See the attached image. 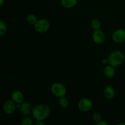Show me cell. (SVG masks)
<instances>
[{"instance_id":"obj_7","label":"cell","mask_w":125,"mask_h":125,"mask_svg":"<svg viewBox=\"0 0 125 125\" xmlns=\"http://www.w3.org/2000/svg\"><path fill=\"white\" fill-rule=\"evenodd\" d=\"M112 39L117 43H122L125 41V31L124 29H117L112 34Z\"/></svg>"},{"instance_id":"obj_10","label":"cell","mask_w":125,"mask_h":125,"mask_svg":"<svg viewBox=\"0 0 125 125\" xmlns=\"http://www.w3.org/2000/svg\"><path fill=\"white\" fill-rule=\"evenodd\" d=\"M12 100L17 104H21L24 102V96L22 94L21 92L19 90H15L12 92Z\"/></svg>"},{"instance_id":"obj_18","label":"cell","mask_w":125,"mask_h":125,"mask_svg":"<svg viewBox=\"0 0 125 125\" xmlns=\"http://www.w3.org/2000/svg\"><path fill=\"white\" fill-rule=\"evenodd\" d=\"M21 124L23 125H32L33 124L32 120L29 117H25L22 120Z\"/></svg>"},{"instance_id":"obj_24","label":"cell","mask_w":125,"mask_h":125,"mask_svg":"<svg viewBox=\"0 0 125 125\" xmlns=\"http://www.w3.org/2000/svg\"><path fill=\"white\" fill-rule=\"evenodd\" d=\"M118 125H125V123H118V124H117Z\"/></svg>"},{"instance_id":"obj_6","label":"cell","mask_w":125,"mask_h":125,"mask_svg":"<svg viewBox=\"0 0 125 125\" xmlns=\"http://www.w3.org/2000/svg\"><path fill=\"white\" fill-rule=\"evenodd\" d=\"M17 106L12 100H7L4 103L2 109L4 112L7 114H12L15 111Z\"/></svg>"},{"instance_id":"obj_14","label":"cell","mask_w":125,"mask_h":125,"mask_svg":"<svg viewBox=\"0 0 125 125\" xmlns=\"http://www.w3.org/2000/svg\"><path fill=\"white\" fill-rule=\"evenodd\" d=\"M59 103L60 106L63 109H67L68 107V105H69L68 99L65 96L60 98Z\"/></svg>"},{"instance_id":"obj_22","label":"cell","mask_w":125,"mask_h":125,"mask_svg":"<svg viewBox=\"0 0 125 125\" xmlns=\"http://www.w3.org/2000/svg\"><path fill=\"white\" fill-rule=\"evenodd\" d=\"M37 125H45V123L43 121H37Z\"/></svg>"},{"instance_id":"obj_16","label":"cell","mask_w":125,"mask_h":125,"mask_svg":"<svg viewBox=\"0 0 125 125\" xmlns=\"http://www.w3.org/2000/svg\"><path fill=\"white\" fill-rule=\"evenodd\" d=\"M27 21L28 23H29L30 24H32L34 25L35 23L37 21V18L36 17V16L34 15V14H29L27 16Z\"/></svg>"},{"instance_id":"obj_13","label":"cell","mask_w":125,"mask_h":125,"mask_svg":"<svg viewBox=\"0 0 125 125\" xmlns=\"http://www.w3.org/2000/svg\"><path fill=\"white\" fill-rule=\"evenodd\" d=\"M78 0H61V4L67 9L72 8L77 4Z\"/></svg>"},{"instance_id":"obj_20","label":"cell","mask_w":125,"mask_h":125,"mask_svg":"<svg viewBox=\"0 0 125 125\" xmlns=\"http://www.w3.org/2000/svg\"><path fill=\"white\" fill-rule=\"evenodd\" d=\"M96 125H108V123L106 122H105V121L104 120H101L100 121H99L98 122H97L96 123Z\"/></svg>"},{"instance_id":"obj_1","label":"cell","mask_w":125,"mask_h":125,"mask_svg":"<svg viewBox=\"0 0 125 125\" xmlns=\"http://www.w3.org/2000/svg\"><path fill=\"white\" fill-rule=\"evenodd\" d=\"M51 109L48 105L42 104L37 105L32 109V114L37 121H43L50 114Z\"/></svg>"},{"instance_id":"obj_23","label":"cell","mask_w":125,"mask_h":125,"mask_svg":"<svg viewBox=\"0 0 125 125\" xmlns=\"http://www.w3.org/2000/svg\"><path fill=\"white\" fill-rule=\"evenodd\" d=\"M1 1V2H0V6H2V4H3L4 2V0H0Z\"/></svg>"},{"instance_id":"obj_15","label":"cell","mask_w":125,"mask_h":125,"mask_svg":"<svg viewBox=\"0 0 125 125\" xmlns=\"http://www.w3.org/2000/svg\"><path fill=\"white\" fill-rule=\"evenodd\" d=\"M90 26H91L92 29L94 30H97V29H100L101 27V22L100 20L98 19H94L92 20L91 23H90Z\"/></svg>"},{"instance_id":"obj_9","label":"cell","mask_w":125,"mask_h":125,"mask_svg":"<svg viewBox=\"0 0 125 125\" xmlns=\"http://www.w3.org/2000/svg\"><path fill=\"white\" fill-rule=\"evenodd\" d=\"M20 112L23 115H29L31 113H32V105L28 102H23L20 104V106L19 107Z\"/></svg>"},{"instance_id":"obj_2","label":"cell","mask_w":125,"mask_h":125,"mask_svg":"<svg viewBox=\"0 0 125 125\" xmlns=\"http://www.w3.org/2000/svg\"><path fill=\"white\" fill-rule=\"evenodd\" d=\"M109 64L112 67H118L123 63L125 60V56L120 51H114L111 52L108 57Z\"/></svg>"},{"instance_id":"obj_8","label":"cell","mask_w":125,"mask_h":125,"mask_svg":"<svg viewBox=\"0 0 125 125\" xmlns=\"http://www.w3.org/2000/svg\"><path fill=\"white\" fill-rule=\"evenodd\" d=\"M92 39L94 42L96 44H101L105 40V34L100 29L94 30L92 34Z\"/></svg>"},{"instance_id":"obj_12","label":"cell","mask_w":125,"mask_h":125,"mask_svg":"<svg viewBox=\"0 0 125 125\" xmlns=\"http://www.w3.org/2000/svg\"><path fill=\"white\" fill-rule=\"evenodd\" d=\"M104 73L105 76L109 79L114 78L115 74V69L114 67H112L111 65H108L105 67L104 70Z\"/></svg>"},{"instance_id":"obj_11","label":"cell","mask_w":125,"mask_h":125,"mask_svg":"<svg viewBox=\"0 0 125 125\" xmlns=\"http://www.w3.org/2000/svg\"><path fill=\"white\" fill-rule=\"evenodd\" d=\"M104 95L106 98L108 100L112 99L115 96L114 89L111 85H107L104 90Z\"/></svg>"},{"instance_id":"obj_3","label":"cell","mask_w":125,"mask_h":125,"mask_svg":"<svg viewBox=\"0 0 125 125\" xmlns=\"http://www.w3.org/2000/svg\"><path fill=\"white\" fill-rule=\"evenodd\" d=\"M51 91L56 97L61 98L64 96L67 93V89L63 84L60 83H55L51 85Z\"/></svg>"},{"instance_id":"obj_4","label":"cell","mask_w":125,"mask_h":125,"mask_svg":"<svg viewBox=\"0 0 125 125\" xmlns=\"http://www.w3.org/2000/svg\"><path fill=\"white\" fill-rule=\"evenodd\" d=\"M50 22L46 19L39 20L34 24V29L37 32L39 33L46 32L50 29Z\"/></svg>"},{"instance_id":"obj_17","label":"cell","mask_w":125,"mask_h":125,"mask_svg":"<svg viewBox=\"0 0 125 125\" xmlns=\"http://www.w3.org/2000/svg\"><path fill=\"white\" fill-rule=\"evenodd\" d=\"M7 27L6 23L2 20L0 21V35L2 36L5 35L7 32Z\"/></svg>"},{"instance_id":"obj_5","label":"cell","mask_w":125,"mask_h":125,"mask_svg":"<svg viewBox=\"0 0 125 125\" xmlns=\"http://www.w3.org/2000/svg\"><path fill=\"white\" fill-rule=\"evenodd\" d=\"M93 107V103L90 99L84 98L81 99L78 103V108L81 111L86 112L90 111Z\"/></svg>"},{"instance_id":"obj_21","label":"cell","mask_w":125,"mask_h":125,"mask_svg":"<svg viewBox=\"0 0 125 125\" xmlns=\"http://www.w3.org/2000/svg\"><path fill=\"white\" fill-rule=\"evenodd\" d=\"M102 62L103 63H104V64H107V63H109L108 58H104L103 59Z\"/></svg>"},{"instance_id":"obj_19","label":"cell","mask_w":125,"mask_h":125,"mask_svg":"<svg viewBox=\"0 0 125 125\" xmlns=\"http://www.w3.org/2000/svg\"><path fill=\"white\" fill-rule=\"evenodd\" d=\"M93 119L95 121L96 123L98 122L99 121H100L101 120V114L99 113V112H96L93 115Z\"/></svg>"}]
</instances>
